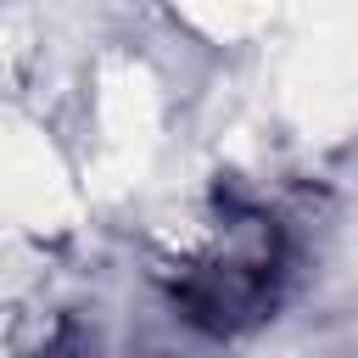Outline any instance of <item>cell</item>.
<instances>
[{
	"label": "cell",
	"mask_w": 358,
	"mask_h": 358,
	"mask_svg": "<svg viewBox=\"0 0 358 358\" xmlns=\"http://www.w3.org/2000/svg\"><path fill=\"white\" fill-rule=\"evenodd\" d=\"M280 274H285V235L257 207H224L196 235V246L168 268L179 313L213 336L257 324L280 296Z\"/></svg>",
	"instance_id": "6da1fadb"
}]
</instances>
